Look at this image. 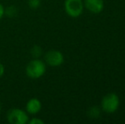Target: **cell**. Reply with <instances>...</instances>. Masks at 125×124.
Instances as JSON below:
<instances>
[{
    "label": "cell",
    "mask_w": 125,
    "mask_h": 124,
    "mask_svg": "<svg viewBox=\"0 0 125 124\" xmlns=\"http://www.w3.org/2000/svg\"><path fill=\"white\" fill-rule=\"evenodd\" d=\"M46 66L43 60L40 58L32 59L26 66V75L27 77L31 79H39L46 72Z\"/></svg>",
    "instance_id": "obj_1"
},
{
    "label": "cell",
    "mask_w": 125,
    "mask_h": 124,
    "mask_svg": "<svg viewBox=\"0 0 125 124\" xmlns=\"http://www.w3.org/2000/svg\"><path fill=\"white\" fill-rule=\"evenodd\" d=\"M100 106L101 111H103L104 112L112 114L118 110L120 106V99L117 94L109 93L102 98Z\"/></svg>",
    "instance_id": "obj_2"
},
{
    "label": "cell",
    "mask_w": 125,
    "mask_h": 124,
    "mask_svg": "<svg viewBox=\"0 0 125 124\" xmlns=\"http://www.w3.org/2000/svg\"><path fill=\"white\" fill-rule=\"evenodd\" d=\"M6 119L10 124H26L29 120V116L25 110L11 108L7 112Z\"/></svg>",
    "instance_id": "obj_3"
},
{
    "label": "cell",
    "mask_w": 125,
    "mask_h": 124,
    "mask_svg": "<svg viewBox=\"0 0 125 124\" xmlns=\"http://www.w3.org/2000/svg\"><path fill=\"white\" fill-rule=\"evenodd\" d=\"M65 11L72 18H77L83 12L84 5L82 0H65Z\"/></svg>",
    "instance_id": "obj_4"
},
{
    "label": "cell",
    "mask_w": 125,
    "mask_h": 124,
    "mask_svg": "<svg viewBox=\"0 0 125 124\" xmlns=\"http://www.w3.org/2000/svg\"><path fill=\"white\" fill-rule=\"evenodd\" d=\"M64 55L61 51L56 49H50L45 53L43 61L47 66H52V67H58L64 63Z\"/></svg>",
    "instance_id": "obj_5"
},
{
    "label": "cell",
    "mask_w": 125,
    "mask_h": 124,
    "mask_svg": "<svg viewBox=\"0 0 125 124\" xmlns=\"http://www.w3.org/2000/svg\"><path fill=\"white\" fill-rule=\"evenodd\" d=\"M42 110V102L38 98H31L26 102L25 111L28 115H37Z\"/></svg>",
    "instance_id": "obj_6"
},
{
    "label": "cell",
    "mask_w": 125,
    "mask_h": 124,
    "mask_svg": "<svg viewBox=\"0 0 125 124\" xmlns=\"http://www.w3.org/2000/svg\"><path fill=\"white\" fill-rule=\"evenodd\" d=\"M83 5L93 14H99L104 10L103 0H84Z\"/></svg>",
    "instance_id": "obj_7"
},
{
    "label": "cell",
    "mask_w": 125,
    "mask_h": 124,
    "mask_svg": "<svg viewBox=\"0 0 125 124\" xmlns=\"http://www.w3.org/2000/svg\"><path fill=\"white\" fill-rule=\"evenodd\" d=\"M87 115L90 119H98L101 115V109L99 106H91L87 111Z\"/></svg>",
    "instance_id": "obj_8"
},
{
    "label": "cell",
    "mask_w": 125,
    "mask_h": 124,
    "mask_svg": "<svg viewBox=\"0 0 125 124\" xmlns=\"http://www.w3.org/2000/svg\"><path fill=\"white\" fill-rule=\"evenodd\" d=\"M31 55L32 56L33 59H38L43 55V48L39 45H34V46L31 47Z\"/></svg>",
    "instance_id": "obj_9"
},
{
    "label": "cell",
    "mask_w": 125,
    "mask_h": 124,
    "mask_svg": "<svg viewBox=\"0 0 125 124\" xmlns=\"http://www.w3.org/2000/svg\"><path fill=\"white\" fill-rule=\"evenodd\" d=\"M17 13H18L17 8L15 6H13V5L9 6V7H7L6 9H4V15H6L7 16H9V17L16 16Z\"/></svg>",
    "instance_id": "obj_10"
},
{
    "label": "cell",
    "mask_w": 125,
    "mask_h": 124,
    "mask_svg": "<svg viewBox=\"0 0 125 124\" xmlns=\"http://www.w3.org/2000/svg\"><path fill=\"white\" fill-rule=\"evenodd\" d=\"M27 3L31 10H37L41 5V0H28Z\"/></svg>",
    "instance_id": "obj_11"
},
{
    "label": "cell",
    "mask_w": 125,
    "mask_h": 124,
    "mask_svg": "<svg viewBox=\"0 0 125 124\" xmlns=\"http://www.w3.org/2000/svg\"><path fill=\"white\" fill-rule=\"evenodd\" d=\"M29 124H44V121L41 119V118L38 117H31V119L28 120V123Z\"/></svg>",
    "instance_id": "obj_12"
},
{
    "label": "cell",
    "mask_w": 125,
    "mask_h": 124,
    "mask_svg": "<svg viewBox=\"0 0 125 124\" xmlns=\"http://www.w3.org/2000/svg\"><path fill=\"white\" fill-rule=\"evenodd\" d=\"M4 72H5V68H4V66L0 62V78L3 77V76L4 75Z\"/></svg>",
    "instance_id": "obj_13"
},
{
    "label": "cell",
    "mask_w": 125,
    "mask_h": 124,
    "mask_svg": "<svg viewBox=\"0 0 125 124\" xmlns=\"http://www.w3.org/2000/svg\"><path fill=\"white\" fill-rule=\"evenodd\" d=\"M4 7L3 6L1 3H0V20L4 16Z\"/></svg>",
    "instance_id": "obj_14"
},
{
    "label": "cell",
    "mask_w": 125,
    "mask_h": 124,
    "mask_svg": "<svg viewBox=\"0 0 125 124\" xmlns=\"http://www.w3.org/2000/svg\"><path fill=\"white\" fill-rule=\"evenodd\" d=\"M0 111H1V104H0Z\"/></svg>",
    "instance_id": "obj_15"
}]
</instances>
